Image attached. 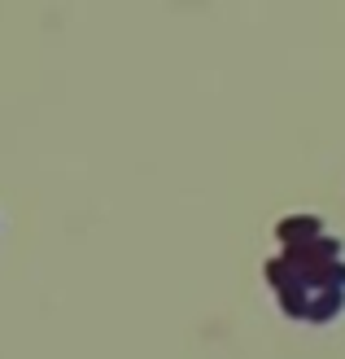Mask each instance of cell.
Segmentation results:
<instances>
[{"label":"cell","instance_id":"277c9868","mask_svg":"<svg viewBox=\"0 0 345 359\" xmlns=\"http://www.w3.org/2000/svg\"><path fill=\"white\" fill-rule=\"evenodd\" d=\"M341 307H345V294H341V290H319V294H311L306 320H319V325H328V320H337Z\"/></svg>","mask_w":345,"mask_h":359},{"label":"cell","instance_id":"3957f363","mask_svg":"<svg viewBox=\"0 0 345 359\" xmlns=\"http://www.w3.org/2000/svg\"><path fill=\"white\" fill-rule=\"evenodd\" d=\"M276 237L284 241V250L288 245H306V241L323 237V224H319V215H288V219L276 224Z\"/></svg>","mask_w":345,"mask_h":359},{"label":"cell","instance_id":"6da1fadb","mask_svg":"<svg viewBox=\"0 0 345 359\" xmlns=\"http://www.w3.org/2000/svg\"><path fill=\"white\" fill-rule=\"evenodd\" d=\"M341 259V241L337 237H315V241H306V245H288L284 250V267L288 272H297L302 280H311L319 267H328Z\"/></svg>","mask_w":345,"mask_h":359},{"label":"cell","instance_id":"7a4b0ae2","mask_svg":"<svg viewBox=\"0 0 345 359\" xmlns=\"http://www.w3.org/2000/svg\"><path fill=\"white\" fill-rule=\"evenodd\" d=\"M267 280H271V290H276L280 307L293 316V320H306V307H311V290H306V280H302L297 272H288L284 259H271V263H267Z\"/></svg>","mask_w":345,"mask_h":359}]
</instances>
